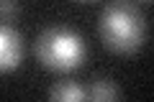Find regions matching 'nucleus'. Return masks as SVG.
I'll use <instances>...</instances> for the list:
<instances>
[{
    "label": "nucleus",
    "mask_w": 154,
    "mask_h": 102,
    "mask_svg": "<svg viewBox=\"0 0 154 102\" xmlns=\"http://www.w3.org/2000/svg\"><path fill=\"white\" fill-rule=\"evenodd\" d=\"M118 95H121V92H118L116 82H110V79H95L93 87H90V97H93V100H98V102L116 100Z\"/></svg>",
    "instance_id": "obj_5"
},
{
    "label": "nucleus",
    "mask_w": 154,
    "mask_h": 102,
    "mask_svg": "<svg viewBox=\"0 0 154 102\" xmlns=\"http://www.w3.org/2000/svg\"><path fill=\"white\" fill-rule=\"evenodd\" d=\"M16 13V0H3V16H13Z\"/></svg>",
    "instance_id": "obj_6"
},
{
    "label": "nucleus",
    "mask_w": 154,
    "mask_h": 102,
    "mask_svg": "<svg viewBox=\"0 0 154 102\" xmlns=\"http://www.w3.org/2000/svg\"><path fill=\"white\" fill-rule=\"evenodd\" d=\"M23 59V41L11 26L0 28V66L3 71H11Z\"/></svg>",
    "instance_id": "obj_3"
},
{
    "label": "nucleus",
    "mask_w": 154,
    "mask_h": 102,
    "mask_svg": "<svg viewBox=\"0 0 154 102\" xmlns=\"http://www.w3.org/2000/svg\"><path fill=\"white\" fill-rule=\"evenodd\" d=\"M36 54L38 61L46 66V69H54V71H72L85 61V41L82 36L72 28H46L36 41Z\"/></svg>",
    "instance_id": "obj_2"
},
{
    "label": "nucleus",
    "mask_w": 154,
    "mask_h": 102,
    "mask_svg": "<svg viewBox=\"0 0 154 102\" xmlns=\"http://www.w3.org/2000/svg\"><path fill=\"white\" fill-rule=\"evenodd\" d=\"M49 95H51V100H59V102H80V100H85L90 92H85L77 82H59Z\"/></svg>",
    "instance_id": "obj_4"
},
{
    "label": "nucleus",
    "mask_w": 154,
    "mask_h": 102,
    "mask_svg": "<svg viewBox=\"0 0 154 102\" xmlns=\"http://www.w3.org/2000/svg\"><path fill=\"white\" fill-rule=\"evenodd\" d=\"M100 36L113 51H136L144 41V18L128 3H113L100 16Z\"/></svg>",
    "instance_id": "obj_1"
}]
</instances>
